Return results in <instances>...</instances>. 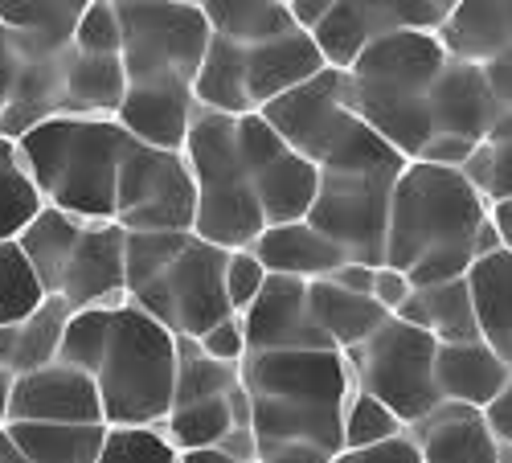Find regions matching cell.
I'll return each instance as SVG.
<instances>
[{
	"instance_id": "1",
	"label": "cell",
	"mask_w": 512,
	"mask_h": 463,
	"mask_svg": "<svg viewBox=\"0 0 512 463\" xmlns=\"http://www.w3.org/2000/svg\"><path fill=\"white\" fill-rule=\"evenodd\" d=\"M492 250H500L492 205L463 168L410 160L390 197L386 267L406 271L414 287H431L463 279Z\"/></svg>"
},
{
	"instance_id": "2",
	"label": "cell",
	"mask_w": 512,
	"mask_h": 463,
	"mask_svg": "<svg viewBox=\"0 0 512 463\" xmlns=\"http://www.w3.org/2000/svg\"><path fill=\"white\" fill-rule=\"evenodd\" d=\"M230 250L197 234H127V304L177 336L238 316L226 296Z\"/></svg>"
},
{
	"instance_id": "3",
	"label": "cell",
	"mask_w": 512,
	"mask_h": 463,
	"mask_svg": "<svg viewBox=\"0 0 512 463\" xmlns=\"http://www.w3.org/2000/svg\"><path fill=\"white\" fill-rule=\"evenodd\" d=\"M447 62L451 54L439 33L381 37L345 70L349 107L390 148H398L406 160H418L426 140L435 136L431 87L447 70Z\"/></svg>"
},
{
	"instance_id": "4",
	"label": "cell",
	"mask_w": 512,
	"mask_h": 463,
	"mask_svg": "<svg viewBox=\"0 0 512 463\" xmlns=\"http://www.w3.org/2000/svg\"><path fill=\"white\" fill-rule=\"evenodd\" d=\"M17 144L46 205L66 209L82 222H115L119 168L132 144L119 119L54 115Z\"/></svg>"
},
{
	"instance_id": "5",
	"label": "cell",
	"mask_w": 512,
	"mask_h": 463,
	"mask_svg": "<svg viewBox=\"0 0 512 463\" xmlns=\"http://www.w3.org/2000/svg\"><path fill=\"white\" fill-rule=\"evenodd\" d=\"M259 115L283 136L291 152L312 160L320 173L398 181L402 168L410 164L349 107V82H345V70L336 66L320 70L312 82L287 91Z\"/></svg>"
},
{
	"instance_id": "6",
	"label": "cell",
	"mask_w": 512,
	"mask_h": 463,
	"mask_svg": "<svg viewBox=\"0 0 512 463\" xmlns=\"http://www.w3.org/2000/svg\"><path fill=\"white\" fill-rule=\"evenodd\" d=\"M177 332L136 304H119L107 353L95 369L107 427H164L177 394Z\"/></svg>"
},
{
	"instance_id": "7",
	"label": "cell",
	"mask_w": 512,
	"mask_h": 463,
	"mask_svg": "<svg viewBox=\"0 0 512 463\" xmlns=\"http://www.w3.org/2000/svg\"><path fill=\"white\" fill-rule=\"evenodd\" d=\"M234 119L238 115L197 111L185 140V160L193 168V185H197L193 234L222 250H242L267 230L259 193H254L250 168L238 148Z\"/></svg>"
},
{
	"instance_id": "8",
	"label": "cell",
	"mask_w": 512,
	"mask_h": 463,
	"mask_svg": "<svg viewBox=\"0 0 512 463\" xmlns=\"http://www.w3.org/2000/svg\"><path fill=\"white\" fill-rule=\"evenodd\" d=\"M123 21L127 82H189L209 50V21L189 0H115Z\"/></svg>"
},
{
	"instance_id": "9",
	"label": "cell",
	"mask_w": 512,
	"mask_h": 463,
	"mask_svg": "<svg viewBox=\"0 0 512 463\" xmlns=\"http://www.w3.org/2000/svg\"><path fill=\"white\" fill-rule=\"evenodd\" d=\"M357 377V390L386 402L406 427L422 423L431 410L443 406L439 382H435V357L439 341L398 316H390L369 341L353 353H345Z\"/></svg>"
},
{
	"instance_id": "10",
	"label": "cell",
	"mask_w": 512,
	"mask_h": 463,
	"mask_svg": "<svg viewBox=\"0 0 512 463\" xmlns=\"http://www.w3.org/2000/svg\"><path fill=\"white\" fill-rule=\"evenodd\" d=\"M115 222L127 234H193L197 185L185 152L127 144L115 193Z\"/></svg>"
},
{
	"instance_id": "11",
	"label": "cell",
	"mask_w": 512,
	"mask_h": 463,
	"mask_svg": "<svg viewBox=\"0 0 512 463\" xmlns=\"http://www.w3.org/2000/svg\"><path fill=\"white\" fill-rule=\"evenodd\" d=\"M390 177H345L320 173V193L308 222L332 238L353 263L386 267V234H390Z\"/></svg>"
},
{
	"instance_id": "12",
	"label": "cell",
	"mask_w": 512,
	"mask_h": 463,
	"mask_svg": "<svg viewBox=\"0 0 512 463\" xmlns=\"http://www.w3.org/2000/svg\"><path fill=\"white\" fill-rule=\"evenodd\" d=\"M242 386L250 398H271L312 410H345L357 377L345 353L336 349H275V353H246Z\"/></svg>"
},
{
	"instance_id": "13",
	"label": "cell",
	"mask_w": 512,
	"mask_h": 463,
	"mask_svg": "<svg viewBox=\"0 0 512 463\" xmlns=\"http://www.w3.org/2000/svg\"><path fill=\"white\" fill-rule=\"evenodd\" d=\"M234 128H238V148L250 168V181H254V193H259L267 226L304 222L320 193V168L304 160L300 152H291L259 111L238 115Z\"/></svg>"
},
{
	"instance_id": "14",
	"label": "cell",
	"mask_w": 512,
	"mask_h": 463,
	"mask_svg": "<svg viewBox=\"0 0 512 463\" xmlns=\"http://www.w3.org/2000/svg\"><path fill=\"white\" fill-rule=\"evenodd\" d=\"M455 0H336V9L312 29L328 66L349 70L373 41L394 33H439Z\"/></svg>"
},
{
	"instance_id": "15",
	"label": "cell",
	"mask_w": 512,
	"mask_h": 463,
	"mask_svg": "<svg viewBox=\"0 0 512 463\" xmlns=\"http://www.w3.org/2000/svg\"><path fill=\"white\" fill-rule=\"evenodd\" d=\"M9 423H54V427L103 423V398H99L95 377L87 369H74L62 361L13 377Z\"/></svg>"
},
{
	"instance_id": "16",
	"label": "cell",
	"mask_w": 512,
	"mask_h": 463,
	"mask_svg": "<svg viewBox=\"0 0 512 463\" xmlns=\"http://www.w3.org/2000/svg\"><path fill=\"white\" fill-rule=\"evenodd\" d=\"M58 296L74 312L127 304V230L119 222H87L62 271Z\"/></svg>"
},
{
	"instance_id": "17",
	"label": "cell",
	"mask_w": 512,
	"mask_h": 463,
	"mask_svg": "<svg viewBox=\"0 0 512 463\" xmlns=\"http://www.w3.org/2000/svg\"><path fill=\"white\" fill-rule=\"evenodd\" d=\"M246 345L250 353H275V349H332L320 324L308 308V283L271 275L263 296L242 312ZM340 353V349H336Z\"/></svg>"
},
{
	"instance_id": "18",
	"label": "cell",
	"mask_w": 512,
	"mask_h": 463,
	"mask_svg": "<svg viewBox=\"0 0 512 463\" xmlns=\"http://www.w3.org/2000/svg\"><path fill=\"white\" fill-rule=\"evenodd\" d=\"M197 111L201 107L189 82H127V99L115 119L136 144L185 152Z\"/></svg>"
},
{
	"instance_id": "19",
	"label": "cell",
	"mask_w": 512,
	"mask_h": 463,
	"mask_svg": "<svg viewBox=\"0 0 512 463\" xmlns=\"http://www.w3.org/2000/svg\"><path fill=\"white\" fill-rule=\"evenodd\" d=\"M431 123L435 136H459L472 144H484L492 136L496 99L480 62H459V58L447 62V70L431 87Z\"/></svg>"
},
{
	"instance_id": "20",
	"label": "cell",
	"mask_w": 512,
	"mask_h": 463,
	"mask_svg": "<svg viewBox=\"0 0 512 463\" xmlns=\"http://www.w3.org/2000/svg\"><path fill=\"white\" fill-rule=\"evenodd\" d=\"M320 70H328L316 37L308 29H295L287 37L263 41V46H246V95L250 111H263L287 91L312 82Z\"/></svg>"
},
{
	"instance_id": "21",
	"label": "cell",
	"mask_w": 512,
	"mask_h": 463,
	"mask_svg": "<svg viewBox=\"0 0 512 463\" xmlns=\"http://www.w3.org/2000/svg\"><path fill=\"white\" fill-rule=\"evenodd\" d=\"M410 439L418 447L422 463H496V435L488 427L484 410L443 402L422 423L410 427Z\"/></svg>"
},
{
	"instance_id": "22",
	"label": "cell",
	"mask_w": 512,
	"mask_h": 463,
	"mask_svg": "<svg viewBox=\"0 0 512 463\" xmlns=\"http://www.w3.org/2000/svg\"><path fill=\"white\" fill-rule=\"evenodd\" d=\"M250 250L259 255V263L271 275H287V279H328L336 267H345L349 255L340 250L332 238H324L308 218L304 222H283V226H267L259 238L250 242Z\"/></svg>"
},
{
	"instance_id": "23",
	"label": "cell",
	"mask_w": 512,
	"mask_h": 463,
	"mask_svg": "<svg viewBox=\"0 0 512 463\" xmlns=\"http://www.w3.org/2000/svg\"><path fill=\"white\" fill-rule=\"evenodd\" d=\"M512 365L484 341L472 345H439L435 357V382L443 402H459L472 410H488L500 390L508 386Z\"/></svg>"
},
{
	"instance_id": "24",
	"label": "cell",
	"mask_w": 512,
	"mask_h": 463,
	"mask_svg": "<svg viewBox=\"0 0 512 463\" xmlns=\"http://www.w3.org/2000/svg\"><path fill=\"white\" fill-rule=\"evenodd\" d=\"M439 41L459 62H492L512 54V0H455Z\"/></svg>"
},
{
	"instance_id": "25",
	"label": "cell",
	"mask_w": 512,
	"mask_h": 463,
	"mask_svg": "<svg viewBox=\"0 0 512 463\" xmlns=\"http://www.w3.org/2000/svg\"><path fill=\"white\" fill-rule=\"evenodd\" d=\"M398 320L431 332L439 345H472V341H480V320H476V304H472L467 275L451 279V283L414 287V296L406 300Z\"/></svg>"
},
{
	"instance_id": "26",
	"label": "cell",
	"mask_w": 512,
	"mask_h": 463,
	"mask_svg": "<svg viewBox=\"0 0 512 463\" xmlns=\"http://www.w3.org/2000/svg\"><path fill=\"white\" fill-rule=\"evenodd\" d=\"M70 316H74V308L62 296H46V304L37 312H29L17 324H5L0 328V369L21 377V373L54 365Z\"/></svg>"
},
{
	"instance_id": "27",
	"label": "cell",
	"mask_w": 512,
	"mask_h": 463,
	"mask_svg": "<svg viewBox=\"0 0 512 463\" xmlns=\"http://www.w3.org/2000/svg\"><path fill=\"white\" fill-rule=\"evenodd\" d=\"M308 308H312V320L320 324V332L328 336V345L340 353L361 349L369 336L390 320V312L373 296H353V291L336 287L332 279L308 283Z\"/></svg>"
},
{
	"instance_id": "28",
	"label": "cell",
	"mask_w": 512,
	"mask_h": 463,
	"mask_svg": "<svg viewBox=\"0 0 512 463\" xmlns=\"http://www.w3.org/2000/svg\"><path fill=\"white\" fill-rule=\"evenodd\" d=\"M467 287H472V304L480 320V341L512 365V250L500 246L492 255L476 259L467 271Z\"/></svg>"
},
{
	"instance_id": "29",
	"label": "cell",
	"mask_w": 512,
	"mask_h": 463,
	"mask_svg": "<svg viewBox=\"0 0 512 463\" xmlns=\"http://www.w3.org/2000/svg\"><path fill=\"white\" fill-rule=\"evenodd\" d=\"M123 99H127L123 58H95V54H78L70 46L66 87H62V115L115 119Z\"/></svg>"
},
{
	"instance_id": "30",
	"label": "cell",
	"mask_w": 512,
	"mask_h": 463,
	"mask_svg": "<svg viewBox=\"0 0 512 463\" xmlns=\"http://www.w3.org/2000/svg\"><path fill=\"white\" fill-rule=\"evenodd\" d=\"M193 95L201 111L218 115H254L246 95V46L226 37H209V50L193 78Z\"/></svg>"
},
{
	"instance_id": "31",
	"label": "cell",
	"mask_w": 512,
	"mask_h": 463,
	"mask_svg": "<svg viewBox=\"0 0 512 463\" xmlns=\"http://www.w3.org/2000/svg\"><path fill=\"white\" fill-rule=\"evenodd\" d=\"M82 230H87V222L66 214V209H54L46 205L41 214L21 230V250H25V259L29 267L37 271L41 287H46V296H58V283H62V271L74 255V246L82 238Z\"/></svg>"
},
{
	"instance_id": "32",
	"label": "cell",
	"mask_w": 512,
	"mask_h": 463,
	"mask_svg": "<svg viewBox=\"0 0 512 463\" xmlns=\"http://www.w3.org/2000/svg\"><path fill=\"white\" fill-rule=\"evenodd\" d=\"M213 37L238 41V46H263V41L287 37L300 25L279 0H197Z\"/></svg>"
},
{
	"instance_id": "33",
	"label": "cell",
	"mask_w": 512,
	"mask_h": 463,
	"mask_svg": "<svg viewBox=\"0 0 512 463\" xmlns=\"http://www.w3.org/2000/svg\"><path fill=\"white\" fill-rule=\"evenodd\" d=\"M13 443L29 463H99L107 427H54V423H9Z\"/></svg>"
},
{
	"instance_id": "34",
	"label": "cell",
	"mask_w": 512,
	"mask_h": 463,
	"mask_svg": "<svg viewBox=\"0 0 512 463\" xmlns=\"http://www.w3.org/2000/svg\"><path fill=\"white\" fill-rule=\"evenodd\" d=\"M234 427H242L238 410H234V390L226 398H201V402L173 406V410H168V418H164V435L173 439L177 451L222 447Z\"/></svg>"
},
{
	"instance_id": "35",
	"label": "cell",
	"mask_w": 512,
	"mask_h": 463,
	"mask_svg": "<svg viewBox=\"0 0 512 463\" xmlns=\"http://www.w3.org/2000/svg\"><path fill=\"white\" fill-rule=\"evenodd\" d=\"M46 209L41 201L29 168H25V156H21V144L0 136V242H13L21 238V230Z\"/></svg>"
},
{
	"instance_id": "36",
	"label": "cell",
	"mask_w": 512,
	"mask_h": 463,
	"mask_svg": "<svg viewBox=\"0 0 512 463\" xmlns=\"http://www.w3.org/2000/svg\"><path fill=\"white\" fill-rule=\"evenodd\" d=\"M87 5L91 0H0V21L54 46H70V33Z\"/></svg>"
},
{
	"instance_id": "37",
	"label": "cell",
	"mask_w": 512,
	"mask_h": 463,
	"mask_svg": "<svg viewBox=\"0 0 512 463\" xmlns=\"http://www.w3.org/2000/svg\"><path fill=\"white\" fill-rule=\"evenodd\" d=\"M41 304H46V287L29 267L21 242H0V328L25 320Z\"/></svg>"
},
{
	"instance_id": "38",
	"label": "cell",
	"mask_w": 512,
	"mask_h": 463,
	"mask_svg": "<svg viewBox=\"0 0 512 463\" xmlns=\"http://www.w3.org/2000/svg\"><path fill=\"white\" fill-rule=\"evenodd\" d=\"M111 324H115V308H82L70 316L66 324V336H62V349H58V361L62 365H74V369H87L95 377L103 353H107V341H111Z\"/></svg>"
},
{
	"instance_id": "39",
	"label": "cell",
	"mask_w": 512,
	"mask_h": 463,
	"mask_svg": "<svg viewBox=\"0 0 512 463\" xmlns=\"http://www.w3.org/2000/svg\"><path fill=\"white\" fill-rule=\"evenodd\" d=\"M410 427L402 418L386 406L377 402L373 394L365 390H353L349 406H345V451H357V447H377V443H390L398 435H406Z\"/></svg>"
},
{
	"instance_id": "40",
	"label": "cell",
	"mask_w": 512,
	"mask_h": 463,
	"mask_svg": "<svg viewBox=\"0 0 512 463\" xmlns=\"http://www.w3.org/2000/svg\"><path fill=\"white\" fill-rule=\"evenodd\" d=\"M99 463H181L164 427H107Z\"/></svg>"
},
{
	"instance_id": "41",
	"label": "cell",
	"mask_w": 512,
	"mask_h": 463,
	"mask_svg": "<svg viewBox=\"0 0 512 463\" xmlns=\"http://www.w3.org/2000/svg\"><path fill=\"white\" fill-rule=\"evenodd\" d=\"M70 46L78 54H95V58H119L123 50V21H119V5L115 0H91L87 13L78 17Z\"/></svg>"
},
{
	"instance_id": "42",
	"label": "cell",
	"mask_w": 512,
	"mask_h": 463,
	"mask_svg": "<svg viewBox=\"0 0 512 463\" xmlns=\"http://www.w3.org/2000/svg\"><path fill=\"white\" fill-rule=\"evenodd\" d=\"M463 177L472 181L488 201L512 197V140H484L472 160L463 164Z\"/></svg>"
},
{
	"instance_id": "43",
	"label": "cell",
	"mask_w": 512,
	"mask_h": 463,
	"mask_svg": "<svg viewBox=\"0 0 512 463\" xmlns=\"http://www.w3.org/2000/svg\"><path fill=\"white\" fill-rule=\"evenodd\" d=\"M41 46H46L41 37H29V33H21V29H13V25L0 21V111L13 103L21 78H25L29 62H33V54H37Z\"/></svg>"
},
{
	"instance_id": "44",
	"label": "cell",
	"mask_w": 512,
	"mask_h": 463,
	"mask_svg": "<svg viewBox=\"0 0 512 463\" xmlns=\"http://www.w3.org/2000/svg\"><path fill=\"white\" fill-rule=\"evenodd\" d=\"M267 279H271V271L259 263V255H254L250 246L230 250V259H226V296H230V308L238 316L263 296Z\"/></svg>"
},
{
	"instance_id": "45",
	"label": "cell",
	"mask_w": 512,
	"mask_h": 463,
	"mask_svg": "<svg viewBox=\"0 0 512 463\" xmlns=\"http://www.w3.org/2000/svg\"><path fill=\"white\" fill-rule=\"evenodd\" d=\"M197 345H201V353H205L209 361H222V365H242L246 353H250L242 316H226V320H218L209 332L197 336Z\"/></svg>"
},
{
	"instance_id": "46",
	"label": "cell",
	"mask_w": 512,
	"mask_h": 463,
	"mask_svg": "<svg viewBox=\"0 0 512 463\" xmlns=\"http://www.w3.org/2000/svg\"><path fill=\"white\" fill-rule=\"evenodd\" d=\"M332 463H422V459H418V447H414V439H410V431H406V435H398V439H390V443H377V447L340 451Z\"/></svg>"
},
{
	"instance_id": "47",
	"label": "cell",
	"mask_w": 512,
	"mask_h": 463,
	"mask_svg": "<svg viewBox=\"0 0 512 463\" xmlns=\"http://www.w3.org/2000/svg\"><path fill=\"white\" fill-rule=\"evenodd\" d=\"M410 296H414V283H410L406 271H398V267H377V275H373V300L386 308L390 316H398Z\"/></svg>"
},
{
	"instance_id": "48",
	"label": "cell",
	"mask_w": 512,
	"mask_h": 463,
	"mask_svg": "<svg viewBox=\"0 0 512 463\" xmlns=\"http://www.w3.org/2000/svg\"><path fill=\"white\" fill-rule=\"evenodd\" d=\"M476 148H480V144L459 140V136H431L418 160H426V164H443V168H463L467 160H472Z\"/></svg>"
},
{
	"instance_id": "49",
	"label": "cell",
	"mask_w": 512,
	"mask_h": 463,
	"mask_svg": "<svg viewBox=\"0 0 512 463\" xmlns=\"http://www.w3.org/2000/svg\"><path fill=\"white\" fill-rule=\"evenodd\" d=\"M332 459L336 455L312 443H259V459L254 463H332Z\"/></svg>"
},
{
	"instance_id": "50",
	"label": "cell",
	"mask_w": 512,
	"mask_h": 463,
	"mask_svg": "<svg viewBox=\"0 0 512 463\" xmlns=\"http://www.w3.org/2000/svg\"><path fill=\"white\" fill-rule=\"evenodd\" d=\"M373 275H377V267H369V263H345V267H336L328 279L336 283V287H345V291H353V296H373Z\"/></svg>"
},
{
	"instance_id": "51",
	"label": "cell",
	"mask_w": 512,
	"mask_h": 463,
	"mask_svg": "<svg viewBox=\"0 0 512 463\" xmlns=\"http://www.w3.org/2000/svg\"><path fill=\"white\" fill-rule=\"evenodd\" d=\"M279 5L291 13V21L295 25H300V29H316L332 9H336V0H279Z\"/></svg>"
},
{
	"instance_id": "52",
	"label": "cell",
	"mask_w": 512,
	"mask_h": 463,
	"mask_svg": "<svg viewBox=\"0 0 512 463\" xmlns=\"http://www.w3.org/2000/svg\"><path fill=\"white\" fill-rule=\"evenodd\" d=\"M484 418H488L496 443H512V377H508V386L500 390V398L484 410Z\"/></svg>"
},
{
	"instance_id": "53",
	"label": "cell",
	"mask_w": 512,
	"mask_h": 463,
	"mask_svg": "<svg viewBox=\"0 0 512 463\" xmlns=\"http://www.w3.org/2000/svg\"><path fill=\"white\" fill-rule=\"evenodd\" d=\"M488 205H492V226H496V234H500V246L512 250V197L488 201Z\"/></svg>"
},
{
	"instance_id": "54",
	"label": "cell",
	"mask_w": 512,
	"mask_h": 463,
	"mask_svg": "<svg viewBox=\"0 0 512 463\" xmlns=\"http://www.w3.org/2000/svg\"><path fill=\"white\" fill-rule=\"evenodd\" d=\"M181 463H242V459L226 455L222 447H209V451H181Z\"/></svg>"
},
{
	"instance_id": "55",
	"label": "cell",
	"mask_w": 512,
	"mask_h": 463,
	"mask_svg": "<svg viewBox=\"0 0 512 463\" xmlns=\"http://www.w3.org/2000/svg\"><path fill=\"white\" fill-rule=\"evenodd\" d=\"M9 398H13V373L0 369V431L9 427Z\"/></svg>"
},
{
	"instance_id": "56",
	"label": "cell",
	"mask_w": 512,
	"mask_h": 463,
	"mask_svg": "<svg viewBox=\"0 0 512 463\" xmlns=\"http://www.w3.org/2000/svg\"><path fill=\"white\" fill-rule=\"evenodd\" d=\"M0 463H29L25 455H21V447L13 443V435H9V427L0 431Z\"/></svg>"
},
{
	"instance_id": "57",
	"label": "cell",
	"mask_w": 512,
	"mask_h": 463,
	"mask_svg": "<svg viewBox=\"0 0 512 463\" xmlns=\"http://www.w3.org/2000/svg\"><path fill=\"white\" fill-rule=\"evenodd\" d=\"M496 463H512V443H500V451H496Z\"/></svg>"
},
{
	"instance_id": "58",
	"label": "cell",
	"mask_w": 512,
	"mask_h": 463,
	"mask_svg": "<svg viewBox=\"0 0 512 463\" xmlns=\"http://www.w3.org/2000/svg\"><path fill=\"white\" fill-rule=\"evenodd\" d=\"M189 5H197V0H189Z\"/></svg>"
}]
</instances>
